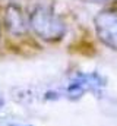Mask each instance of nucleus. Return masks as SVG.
<instances>
[{"label": "nucleus", "mask_w": 117, "mask_h": 126, "mask_svg": "<svg viewBox=\"0 0 117 126\" xmlns=\"http://www.w3.org/2000/svg\"><path fill=\"white\" fill-rule=\"evenodd\" d=\"M95 30L98 38L113 50H117V9H105L100 12L95 19Z\"/></svg>", "instance_id": "2"}, {"label": "nucleus", "mask_w": 117, "mask_h": 126, "mask_svg": "<svg viewBox=\"0 0 117 126\" xmlns=\"http://www.w3.org/2000/svg\"><path fill=\"white\" fill-rule=\"evenodd\" d=\"M6 27L7 30L15 34V35H21L27 31V27H25V19H24V15L21 12L19 7L16 6H9V9L6 10Z\"/></svg>", "instance_id": "4"}, {"label": "nucleus", "mask_w": 117, "mask_h": 126, "mask_svg": "<svg viewBox=\"0 0 117 126\" xmlns=\"http://www.w3.org/2000/svg\"><path fill=\"white\" fill-rule=\"evenodd\" d=\"M85 1H97V3H100V1H105V0H85Z\"/></svg>", "instance_id": "5"}, {"label": "nucleus", "mask_w": 117, "mask_h": 126, "mask_svg": "<svg viewBox=\"0 0 117 126\" xmlns=\"http://www.w3.org/2000/svg\"><path fill=\"white\" fill-rule=\"evenodd\" d=\"M29 22L35 34L47 41H57L66 32L64 22L48 4H38L32 12Z\"/></svg>", "instance_id": "1"}, {"label": "nucleus", "mask_w": 117, "mask_h": 126, "mask_svg": "<svg viewBox=\"0 0 117 126\" xmlns=\"http://www.w3.org/2000/svg\"><path fill=\"white\" fill-rule=\"evenodd\" d=\"M98 85H102V79L98 75H79L69 85V93L81 95L88 90H95Z\"/></svg>", "instance_id": "3"}]
</instances>
